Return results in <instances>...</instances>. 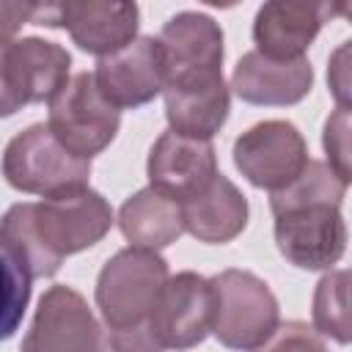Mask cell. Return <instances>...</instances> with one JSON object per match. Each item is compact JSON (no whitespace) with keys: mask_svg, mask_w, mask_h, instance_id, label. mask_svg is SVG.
Instances as JSON below:
<instances>
[{"mask_svg":"<svg viewBox=\"0 0 352 352\" xmlns=\"http://www.w3.org/2000/svg\"><path fill=\"white\" fill-rule=\"evenodd\" d=\"M110 226V204L82 187L36 204H14L0 220V234L16 248L33 278H50L66 256L94 248Z\"/></svg>","mask_w":352,"mask_h":352,"instance_id":"7a4b0ae2","label":"cell"},{"mask_svg":"<svg viewBox=\"0 0 352 352\" xmlns=\"http://www.w3.org/2000/svg\"><path fill=\"white\" fill-rule=\"evenodd\" d=\"M19 110V104L14 102L8 82H6V44H0V118H8Z\"/></svg>","mask_w":352,"mask_h":352,"instance_id":"cb8c5ba5","label":"cell"},{"mask_svg":"<svg viewBox=\"0 0 352 352\" xmlns=\"http://www.w3.org/2000/svg\"><path fill=\"white\" fill-rule=\"evenodd\" d=\"M168 278V264L157 250H143L132 245L118 250L102 267L96 278V308L107 330L118 336L116 341L129 338L121 346H138L135 336H148V316Z\"/></svg>","mask_w":352,"mask_h":352,"instance_id":"3957f363","label":"cell"},{"mask_svg":"<svg viewBox=\"0 0 352 352\" xmlns=\"http://www.w3.org/2000/svg\"><path fill=\"white\" fill-rule=\"evenodd\" d=\"M201 3H206V6H212V8H234V6L242 3V0H201Z\"/></svg>","mask_w":352,"mask_h":352,"instance_id":"d4e9b609","label":"cell"},{"mask_svg":"<svg viewBox=\"0 0 352 352\" xmlns=\"http://www.w3.org/2000/svg\"><path fill=\"white\" fill-rule=\"evenodd\" d=\"M157 41L165 60V88L184 91L223 82V30L212 16L182 11L162 25Z\"/></svg>","mask_w":352,"mask_h":352,"instance_id":"52a82bcc","label":"cell"},{"mask_svg":"<svg viewBox=\"0 0 352 352\" xmlns=\"http://www.w3.org/2000/svg\"><path fill=\"white\" fill-rule=\"evenodd\" d=\"M99 344V324L85 297L60 283L44 292L22 338L25 352H91Z\"/></svg>","mask_w":352,"mask_h":352,"instance_id":"4fadbf2b","label":"cell"},{"mask_svg":"<svg viewBox=\"0 0 352 352\" xmlns=\"http://www.w3.org/2000/svg\"><path fill=\"white\" fill-rule=\"evenodd\" d=\"M349 272H327L314 292V324L322 336L336 338L338 344L349 341Z\"/></svg>","mask_w":352,"mask_h":352,"instance_id":"44dd1931","label":"cell"},{"mask_svg":"<svg viewBox=\"0 0 352 352\" xmlns=\"http://www.w3.org/2000/svg\"><path fill=\"white\" fill-rule=\"evenodd\" d=\"M118 228L132 248L162 250L184 234L182 204L154 187L138 190L118 209Z\"/></svg>","mask_w":352,"mask_h":352,"instance_id":"ac0fdd59","label":"cell"},{"mask_svg":"<svg viewBox=\"0 0 352 352\" xmlns=\"http://www.w3.org/2000/svg\"><path fill=\"white\" fill-rule=\"evenodd\" d=\"M3 176L19 192L52 198L88 187L91 160L69 151L47 124H33L8 140Z\"/></svg>","mask_w":352,"mask_h":352,"instance_id":"277c9868","label":"cell"},{"mask_svg":"<svg viewBox=\"0 0 352 352\" xmlns=\"http://www.w3.org/2000/svg\"><path fill=\"white\" fill-rule=\"evenodd\" d=\"M346 182L327 162L308 160L280 190H272L275 242L280 256L300 270H330L346 250L341 201Z\"/></svg>","mask_w":352,"mask_h":352,"instance_id":"6da1fadb","label":"cell"},{"mask_svg":"<svg viewBox=\"0 0 352 352\" xmlns=\"http://www.w3.org/2000/svg\"><path fill=\"white\" fill-rule=\"evenodd\" d=\"M182 214L184 231H190L198 242L223 245L239 236L248 226V198L228 176L214 173L201 192L182 201Z\"/></svg>","mask_w":352,"mask_h":352,"instance_id":"e0dca14e","label":"cell"},{"mask_svg":"<svg viewBox=\"0 0 352 352\" xmlns=\"http://www.w3.org/2000/svg\"><path fill=\"white\" fill-rule=\"evenodd\" d=\"M25 22L28 11L22 0H0V44H11Z\"/></svg>","mask_w":352,"mask_h":352,"instance_id":"603a6c76","label":"cell"},{"mask_svg":"<svg viewBox=\"0 0 352 352\" xmlns=\"http://www.w3.org/2000/svg\"><path fill=\"white\" fill-rule=\"evenodd\" d=\"M146 173L154 190L173 201H187L201 192L217 173V157L212 140L187 138L179 132H162L148 151Z\"/></svg>","mask_w":352,"mask_h":352,"instance_id":"5bb4252c","label":"cell"},{"mask_svg":"<svg viewBox=\"0 0 352 352\" xmlns=\"http://www.w3.org/2000/svg\"><path fill=\"white\" fill-rule=\"evenodd\" d=\"M121 124V110L110 104L91 72H80L66 80V85L50 99L47 126L52 135L80 157H96L104 151Z\"/></svg>","mask_w":352,"mask_h":352,"instance_id":"ba28073f","label":"cell"},{"mask_svg":"<svg viewBox=\"0 0 352 352\" xmlns=\"http://www.w3.org/2000/svg\"><path fill=\"white\" fill-rule=\"evenodd\" d=\"M324 151L327 165L336 170L338 179L349 184V110L338 107L324 124Z\"/></svg>","mask_w":352,"mask_h":352,"instance_id":"7402d4cb","label":"cell"},{"mask_svg":"<svg viewBox=\"0 0 352 352\" xmlns=\"http://www.w3.org/2000/svg\"><path fill=\"white\" fill-rule=\"evenodd\" d=\"M28 22L58 28L72 41L91 52L107 55L138 36L135 0H22Z\"/></svg>","mask_w":352,"mask_h":352,"instance_id":"8992f818","label":"cell"},{"mask_svg":"<svg viewBox=\"0 0 352 352\" xmlns=\"http://www.w3.org/2000/svg\"><path fill=\"white\" fill-rule=\"evenodd\" d=\"M91 74L99 94L118 110L143 107L165 88L162 47L154 36H135L124 47L99 55Z\"/></svg>","mask_w":352,"mask_h":352,"instance_id":"30bf717a","label":"cell"},{"mask_svg":"<svg viewBox=\"0 0 352 352\" xmlns=\"http://www.w3.org/2000/svg\"><path fill=\"white\" fill-rule=\"evenodd\" d=\"M72 55L36 36L6 44V82L19 107L50 102L69 80Z\"/></svg>","mask_w":352,"mask_h":352,"instance_id":"2e32d148","label":"cell"},{"mask_svg":"<svg viewBox=\"0 0 352 352\" xmlns=\"http://www.w3.org/2000/svg\"><path fill=\"white\" fill-rule=\"evenodd\" d=\"M308 146L300 129L289 121H261L242 132L234 143L236 170L261 190L286 187L308 162Z\"/></svg>","mask_w":352,"mask_h":352,"instance_id":"9c48e42d","label":"cell"},{"mask_svg":"<svg viewBox=\"0 0 352 352\" xmlns=\"http://www.w3.org/2000/svg\"><path fill=\"white\" fill-rule=\"evenodd\" d=\"M346 11L349 0H264L253 19V41L270 58H300L322 25Z\"/></svg>","mask_w":352,"mask_h":352,"instance_id":"7c38bea8","label":"cell"},{"mask_svg":"<svg viewBox=\"0 0 352 352\" xmlns=\"http://www.w3.org/2000/svg\"><path fill=\"white\" fill-rule=\"evenodd\" d=\"M314 85V69L305 55L270 58L258 50L245 52L231 74V88L242 102L264 107L297 104Z\"/></svg>","mask_w":352,"mask_h":352,"instance_id":"9a60e30c","label":"cell"},{"mask_svg":"<svg viewBox=\"0 0 352 352\" xmlns=\"http://www.w3.org/2000/svg\"><path fill=\"white\" fill-rule=\"evenodd\" d=\"M165 118L173 132L187 135V138H204L212 140L214 132L228 118L231 96L226 80L209 88H165Z\"/></svg>","mask_w":352,"mask_h":352,"instance_id":"d6986e66","label":"cell"},{"mask_svg":"<svg viewBox=\"0 0 352 352\" xmlns=\"http://www.w3.org/2000/svg\"><path fill=\"white\" fill-rule=\"evenodd\" d=\"M212 333L234 349L267 346L278 333V300L270 286L248 270H223L209 278Z\"/></svg>","mask_w":352,"mask_h":352,"instance_id":"5b68a950","label":"cell"},{"mask_svg":"<svg viewBox=\"0 0 352 352\" xmlns=\"http://www.w3.org/2000/svg\"><path fill=\"white\" fill-rule=\"evenodd\" d=\"M148 338L154 346L190 349L212 330V286L198 272L168 278L148 316Z\"/></svg>","mask_w":352,"mask_h":352,"instance_id":"8fae6325","label":"cell"},{"mask_svg":"<svg viewBox=\"0 0 352 352\" xmlns=\"http://www.w3.org/2000/svg\"><path fill=\"white\" fill-rule=\"evenodd\" d=\"M30 270L25 267L16 248L0 234V341L11 338L30 302Z\"/></svg>","mask_w":352,"mask_h":352,"instance_id":"ffe728a7","label":"cell"}]
</instances>
